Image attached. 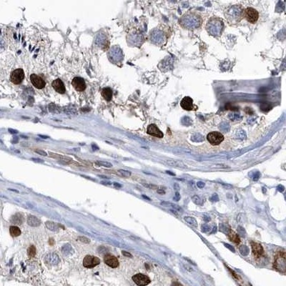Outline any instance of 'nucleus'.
I'll use <instances>...</instances> for the list:
<instances>
[{"instance_id":"obj_49","label":"nucleus","mask_w":286,"mask_h":286,"mask_svg":"<svg viewBox=\"0 0 286 286\" xmlns=\"http://www.w3.org/2000/svg\"><path fill=\"white\" fill-rule=\"evenodd\" d=\"M114 185L115 186V187H121V186H122L121 185L119 184V183H114Z\"/></svg>"},{"instance_id":"obj_23","label":"nucleus","mask_w":286,"mask_h":286,"mask_svg":"<svg viewBox=\"0 0 286 286\" xmlns=\"http://www.w3.org/2000/svg\"><path fill=\"white\" fill-rule=\"evenodd\" d=\"M10 232L12 237H18L21 235V230L17 226H11Z\"/></svg>"},{"instance_id":"obj_39","label":"nucleus","mask_w":286,"mask_h":286,"mask_svg":"<svg viewBox=\"0 0 286 286\" xmlns=\"http://www.w3.org/2000/svg\"><path fill=\"white\" fill-rule=\"evenodd\" d=\"M180 199V195L179 194L178 192H175V197L174 198V200H175V201H179Z\"/></svg>"},{"instance_id":"obj_3","label":"nucleus","mask_w":286,"mask_h":286,"mask_svg":"<svg viewBox=\"0 0 286 286\" xmlns=\"http://www.w3.org/2000/svg\"><path fill=\"white\" fill-rule=\"evenodd\" d=\"M225 24L220 18L212 17L205 25V30L211 36L220 37L224 31Z\"/></svg>"},{"instance_id":"obj_36","label":"nucleus","mask_w":286,"mask_h":286,"mask_svg":"<svg viewBox=\"0 0 286 286\" xmlns=\"http://www.w3.org/2000/svg\"><path fill=\"white\" fill-rule=\"evenodd\" d=\"M35 152H36L37 153L41 154V155H43V156H47V152H44V150H35Z\"/></svg>"},{"instance_id":"obj_28","label":"nucleus","mask_w":286,"mask_h":286,"mask_svg":"<svg viewBox=\"0 0 286 286\" xmlns=\"http://www.w3.org/2000/svg\"><path fill=\"white\" fill-rule=\"evenodd\" d=\"M95 164L99 165V166H103L105 167H112V165L111 163H109V162H105V161H96Z\"/></svg>"},{"instance_id":"obj_11","label":"nucleus","mask_w":286,"mask_h":286,"mask_svg":"<svg viewBox=\"0 0 286 286\" xmlns=\"http://www.w3.org/2000/svg\"><path fill=\"white\" fill-rule=\"evenodd\" d=\"M30 80L32 84L37 89H42L45 86V82L42 78H41L37 74H32L30 76Z\"/></svg>"},{"instance_id":"obj_31","label":"nucleus","mask_w":286,"mask_h":286,"mask_svg":"<svg viewBox=\"0 0 286 286\" xmlns=\"http://www.w3.org/2000/svg\"><path fill=\"white\" fill-rule=\"evenodd\" d=\"M230 230H231V229L230 228V227H228L227 225H226L225 224L220 225V230H221L222 232H224L225 233L228 234Z\"/></svg>"},{"instance_id":"obj_9","label":"nucleus","mask_w":286,"mask_h":286,"mask_svg":"<svg viewBox=\"0 0 286 286\" xmlns=\"http://www.w3.org/2000/svg\"><path fill=\"white\" fill-rule=\"evenodd\" d=\"M132 280L139 286H145L150 283V278L147 275L142 274V273L134 275V276H132Z\"/></svg>"},{"instance_id":"obj_30","label":"nucleus","mask_w":286,"mask_h":286,"mask_svg":"<svg viewBox=\"0 0 286 286\" xmlns=\"http://www.w3.org/2000/svg\"><path fill=\"white\" fill-rule=\"evenodd\" d=\"M118 173L122 177H130L131 176V172L130 171L125 170H119Z\"/></svg>"},{"instance_id":"obj_46","label":"nucleus","mask_w":286,"mask_h":286,"mask_svg":"<svg viewBox=\"0 0 286 286\" xmlns=\"http://www.w3.org/2000/svg\"><path fill=\"white\" fill-rule=\"evenodd\" d=\"M157 192L159 194H165V190H157Z\"/></svg>"},{"instance_id":"obj_22","label":"nucleus","mask_w":286,"mask_h":286,"mask_svg":"<svg viewBox=\"0 0 286 286\" xmlns=\"http://www.w3.org/2000/svg\"><path fill=\"white\" fill-rule=\"evenodd\" d=\"M228 238H230V240L232 242L236 243V244H238V243L241 242V239H240L239 236L235 232L232 231V230H230V232H229Z\"/></svg>"},{"instance_id":"obj_4","label":"nucleus","mask_w":286,"mask_h":286,"mask_svg":"<svg viewBox=\"0 0 286 286\" xmlns=\"http://www.w3.org/2000/svg\"><path fill=\"white\" fill-rule=\"evenodd\" d=\"M244 17L248 22L255 24L259 19V13L253 7H247L244 10Z\"/></svg>"},{"instance_id":"obj_2","label":"nucleus","mask_w":286,"mask_h":286,"mask_svg":"<svg viewBox=\"0 0 286 286\" xmlns=\"http://www.w3.org/2000/svg\"><path fill=\"white\" fill-rule=\"evenodd\" d=\"M244 10L242 5H232L225 10V16L227 22L231 24H237L241 22L244 18Z\"/></svg>"},{"instance_id":"obj_27","label":"nucleus","mask_w":286,"mask_h":286,"mask_svg":"<svg viewBox=\"0 0 286 286\" xmlns=\"http://www.w3.org/2000/svg\"><path fill=\"white\" fill-rule=\"evenodd\" d=\"M27 254L30 258H33L36 255V247L34 245H31L27 250Z\"/></svg>"},{"instance_id":"obj_40","label":"nucleus","mask_w":286,"mask_h":286,"mask_svg":"<svg viewBox=\"0 0 286 286\" xmlns=\"http://www.w3.org/2000/svg\"><path fill=\"white\" fill-rule=\"evenodd\" d=\"M278 190L279 191V192H283L284 190H285V187H284V186H283L282 185H280L278 186Z\"/></svg>"},{"instance_id":"obj_14","label":"nucleus","mask_w":286,"mask_h":286,"mask_svg":"<svg viewBox=\"0 0 286 286\" xmlns=\"http://www.w3.org/2000/svg\"><path fill=\"white\" fill-rule=\"evenodd\" d=\"M104 261H105V264L108 265V266L112 268H116L118 267L119 265V261L116 257L112 255H106L104 258Z\"/></svg>"},{"instance_id":"obj_15","label":"nucleus","mask_w":286,"mask_h":286,"mask_svg":"<svg viewBox=\"0 0 286 286\" xmlns=\"http://www.w3.org/2000/svg\"><path fill=\"white\" fill-rule=\"evenodd\" d=\"M52 85L53 88L57 92L59 93V94H64L65 93V85H64L63 82L60 79H55L52 82Z\"/></svg>"},{"instance_id":"obj_47","label":"nucleus","mask_w":286,"mask_h":286,"mask_svg":"<svg viewBox=\"0 0 286 286\" xmlns=\"http://www.w3.org/2000/svg\"><path fill=\"white\" fill-rule=\"evenodd\" d=\"M32 160H34V161H37V162H40V163H42L43 162V160H40V159H35V158H33V159H32Z\"/></svg>"},{"instance_id":"obj_34","label":"nucleus","mask_w":286,"mask_h":286,"mask_svg":"<svg viewBox=\"0 0 286 286\" xmlns=\"http://www.w3.org/2000/svg\"><path fill=\"white\" fill-rule=\"evenodd\" d=\"M78 240H79L80 242H82L84 243H90V240L88 239V238H86V237H84V236L79 237V238H78Z\"/></svg>"},{"instance_id":"obj_25","label":"nucleus","mask_w":286,"mask_h":286,"mask_svg":"<svg viewBox=\"0 0 286 286\" xmlns=\"http://www.w3.org/2000/svg\"><path fill=\"white\" fill-rule=\"evenodd\" d=\"M162 205H164L165 207H172V208L176 210H180L182 211L181 207L180 206L174 204V203H171L170 202H162L161 203Z\"/></svg>"},{"instance_id":"obj_7","label":"nucleus","mask_w":286,"mask_h":286,"mask_svg":"<svg viewBox=\"0 0 286 286\" xmlns=\"http://www.w3.org/2000/svg\"><path fill=\"white\" fill-rule=\"evenodd\" d=\"M24 78V72L22 69L19 68L14 70L10 75V80L14 85H19Z\"/></svg>"},{"instance_id":"obj_16","label":"nucleus","mask_w":286,"mask_h":286,"mask_svg":"<svg viewBox=\"0 0 286 286\" xmlns=\"http://www.w3.org/2000/svg\"><path fill=\"white\" fill-rule=\"evenodd\" d=\"M44 261H45L46 263L52 265H55L59 263V261H60L59 256L54 253L47 254L44 258Z\"/></svg>"},{"instance_id":"obj_42","label":"nucleus","mask_w":286,"mask_h":286,"mask_svg":"<svg viewBox=\"0 0 286 286\" xmlns=\"http://www.w3.org/2000/svg\"><path fill=\"white\" fill-rule=\"evenodd\" d=\"M174 188H175V190H176V192H178L180 189V185H179L177 183H175V184H174Z\"/></svg>"},{"instance_id":"obj_48","label":"nucleus","mask_w":286,"mask_h":286,"mask_svg":"<svg viewBox=\"0 0 286 286\" xmlns=\"http://www.w3.org/2000/svg\"><path fill=\"white\" fill-rule=\"evenodd\" d=\"M49 243H50V245H54V240L52 239V238H51V239H50V241H49Z\"/></svg>"},{"instance_id":"obj_8","label":"nucleus","mask_w":286,"mask_h":286,"mask_svg":"<svg viewBox=\"0 0 286 286\" xmlns=\"http://www.w3.org/2000/svg\"><path fill=\"white\" fill-rule=\"evenodd\" d=\"M100 263V260L97 257L92 255H87L84 258L83 265L87 268H92Z\"/></svg>"},{"instance_id":"obj_13","label":"nucleus","mask_w":286,"mask_h":286,"mask_svg":"<svg viewBox=\"0 0 286 286\" xmlns=\"http://www.w3.org/2000/svg\"><path fill=\"white\" fill-rule=\"evenodd\" d=\"M180 106L183 109L187 110V111H191V110H195V106L193 105V100L190 97H185L180 102Z\"/></svg>"},{"instance_id":"obj_5","label":"nucleus","mask_w":286,"mask_h":286,"mask_svg":"<svg viewBox=\"0 0 286 286\" xmlns=\"http://www.w3.org/2000/svg\"><path fill=\"white\" fill-rule=\"evenodd\" d=\"M207 140L211 145H218L224 140V136L221 132L218 131L210 132L207 135Z\"/></svg>"},{"instance_id":"obj_18","label":"nucleus","mask_w":286,"mask_h":286,"mask_svg":"<svg viewBox=\"0 0 286 286\" xmlns=\"http://www.w3.org/2000/svg\"><path fill=\"white\" fill-rule=\"evenodd\" d=\"M27 223L29 225L32 226V227H37L41 224V220L37 217L30 215L27 218Z\"/></svg>"},{"instance_id":"obj_38","label":"nucleus","mask_w":286,"mask_h":286,"mask_svg":"<svg viewBox=\"0 0 286 286\" xmlns=\"http://www.w3.org/2000/svg\"><path fill=\"white\" fill-rule=\"evenodd\" d=\"M205 184L203 182H201V181H199V182H198V183H197V186H198L199 188H203L205 187Z\"/></svg>"},{"instance_id":"obj_35","label":"nucleus","mask_w":286,"mask_h":286,"mask_svg":"<svg viewBox=\"0 0 286 286\" xmlns=\"http://www.w3.org/2000/svg\"><path fill=\"white\" fill-rule=\"evenodd\" d=\"M210 201L212 202H218V200H219V198H218V195L215 193L212 195V197L210 198Z\"/></svg>"},{"instance_id":"obj_43","label":"nucleus","mask_w":286,"mask_h":286,"mask_svg":"<svg viewBox=\"0 0 286 286\" xmlns=\"http://www.w3.org/2000/svg\"><path fill=\"white\" fill-rule=\"evenodd\" d=\"M122 254H123L125 256H127V257H132V255L131 254H130L128 252H126V251H122Z\"/></svg>"},{"instance_id":"obj_20","label":"nucleus","mask_w":286,"mask_h":286,"mask_svg":"<svg viewBox=\"0 0 286 286\" xmlns=\"http://www.w3.org/2000/svg\"><path fill=\"white\" fill-rule=\"evenodd\" d=\"M11 222L15 225H22L24 222V217L22 216V214L16 213L12 217Z\"/></svg>"},{"instance_id":"obj_1","label":"nucleus","mask_w":286,"mask_h":286,"mask_svg":"<svg viewBox=\"0 0 286 286\" xmlns=\"http://www.w3.org/2000/svg\"><path fill=\"white\" fill-rule=\"evenodd\" d=\"M203 19L198 13L190 12L180 17L179 22L180 26L185 30H194L200 28L203 24Z\"/></svg>"},{"instance_id":"obj_24","label":"nucleus","mask_w":286,"mask_h":286,"mask_svg":"<svg viewBox=\"0 0 286 286\" xmlns=\"http://www.w3.org/2000/svg\"><path fill=\"white\" fill-rule=\"evenodd\" d=\"M184 220L186 223H187L188 224L190 225L194 226V227H198V222H197V220L194 218L186 216L184 218Z\"/></svg>"},{"instance_id":"obj_45","label":"nucleus","mask_w":286,"mask_h":286,"mask_svg":"<svg viewBox=\"0 0 286 286\" xmlns=\"http://www.w3.org/2000/svg\"><path fill=\"white\" fill-rule=\"evenodd\" d=\"M204 220L206 222H209L210 220V218L209 216H205L204 217Z\"/></svg>"},{"instance_id":"obj_6","label":"nucleus","mask_w":286,"mask_h":286,"mask_svg":"<svg viewBox=\"0 0 286 286\" xmlns=\"http://www.w3.org/2000/svg\"><path fill=\"white\" fill-rule=\"evenodd\" d=\"M274 267L278 269L279 271H283L285 270V252L278 253V255L275 256Z\"/></svg>"},{"instance_id":"obj_51","label":"nucleus","mask_w":286,"mask_h":286,"mask_svg":"<svg viewBox=\"0 0 286 286\" xmlns=\"http://www.w3.org/2000/svg\"><path fill=\"white\" fill-rule=\"evenodd\" d=\"M102 184H109V185H111V183H110V182H102Z\"/></svg>"},{"instance_id":"obj_12","label":"nucleus","mask_w":286,"mask_h":286,"mask_svg":"<svg viewBox=\"0 0 286 286\" xmlns=\"http://www.w3.org/2000/svg\"><path fill=\"white\" fill-rule=\"evenodd\" d=\"M147 133L150 135H152L153 137H158V138H162L163 137V133L162 131L157 127V125L154 124H151L147 128Z\"/></svg>"},{"instance_id":"obj_44","label":"nucleus","mask_w":286,"mask_h":286,"mask_svg":"<svg viewBox=\"0 0 286 286\" xmlns=\"http://www.w3.org/2000/svg\"><path fill=\"white\" fill-rule=\"evenodd\" d=\"M172 286H183L180 283L178 282H174L172 284Z\"/></svg>"},{"instance_id":"obj_29","label":"nucleus","mask_w":286,"mask_h":286,"mask_svg":"<svg viewBox=\"0 0 286 286\" xmlns=\"http://www.w3.org/2000/svg\"><path fill=\"white\" fill-rule=\"evenodd\" d=\"M239 250L240 252H241V253L243 255H244V256L248 255L249 252H250V250H249L248 247L245 245H242L241 247H240Z\"/></svg>"},{"instance_id":"obj_32","label":"nucleus","mask_w":286,"mask_h":286,"mask_svg":"<svg viewBox=\"0 0 286 286\" xmlns=\"http://www.w3.org/2000/svg\"><path fill=\"white\" fill-rule=\"evenodd\" d=\"M192 200L195 204L196 205H200L201 204V199H200V197L198 195H193L192 197Z\"/></svg>"},{"instance_id":"obj_37","label":"nucleus","mask_w":286,"mask_h":286,"mask_svg":"<svg viewBox=\"0 0 286 286\" xmlns=\"http://www.w3.org/2000/svg\"><path fill=\"white\" fill-rule=\"evenodd\" d=\"M225 247H227V249H229V250H231L232 252H233V253H235V249H234V247H232V246L230 245L226 244V243H225Z\"/></svg>"},{"instance_id":"obj_52","label":"nucleus","mask_w":286,"mask_h":286,"mask_svg":"<svg viewBox=\"0 0 286 286\" xmlns=\"http://www.w3.org/2000/svg\"><path fill=\"white\" fill-rule=\"evenodd\" d=\"M143 198L147 199V200H150V199L149 198H147V197H146V195H143Z\"/></svg>"},{"instance_id":"obj_19","label":"nucleus","mask_w":286,"mask_h":286,"mask_svg":"<svg viewBox=\"0 0 286 286\" xmlns=\"http://www.w3.org/2000/svg\"><path fill=\"white\" fill-rule=\"evenodd\" d=\"M101 94H102V97L106 101H110L112 99V91L109 88H104L102 90Z\"/></svg>"},{"instance_id":"obj_10","label":"nucleus","mask_w":286,"mask_h":286,"mask_svg":"<svg viewBox=\"0 0 286 286\" xmlns=\"http://www.w3.org/2000/svg\"><path fill=\"white\" fill-rule=\"evenodd\" d=\"M72 85L77 92H82L86 88L85 80L81 77H74L72 81Z\"/></svg>"},{"instance_id":"obj_50","label":"nucleus","mask_w":286,"mask_h":286,"mask_svg":"<svg viewBox=\"0 0 286 286\" xmlns=\"http://www.w3.org/2000/svg\"><path fill=\"white\" fill-rule=\"evenodd\" d=\"M166 172H167V173L170 174V175H175V174L172 173V172H170V171H167Z\"/></svg>"},{"instance_id":"obj_41","label":"nucleus","mask_w":286,"mask_h":286,"mask_svg":"<svg viewBox=\"0 0 286 286\" xmlns=\"http://www.w3.org/2000/svg\"><path fill=\"white\" fill-rule=\"evenodd\" d=\"M260 176H261V175H260L259 172H257V173L255 174V176L253 177V180H255V181H257V180H258L260 178Z\"/></svg>"},{"instance_id":"obj_33","label":"nucleus","mask_w":286,"mask_h":286,"mask_svg":"<svg viewBox=\"0 0 286 286\" xmlns=\"http://www.w3.org/2000/svg\"><path fill=\"white\" fill-rule=\"evenodd\" d=\"M202 230L203 232H208L211 230V227L208 225H202Z\"/></svg>"},{"instance_id":"obj_21","label":"nucleus","mask_w":286,"mask_h":286,"mask_svg":"<svg viewBox=\"0 0 286 286\" xmlns=\"http://www.w3.org/2000/svg\"><path fill=\"white\" fill-rule=\"evenodd\" d=\"M168 165L172 167H177L180 168H187V167L183 163L180 161H176V160H167L166 162Z\"/></svg>"},{"instance_id":"obj_26","label":"nucleus","mask_w":286,"mask_h":286,"mask_svg":"<svg viewBox=\"0 0 286 286\" xmlns=\"http://www.w3.org/2000/svg\"><path fill=\"white\" fill-rule=\"evenodd\" d=\"M45 225L46 226H47V228L50 229V230H52V231H56V230L58 229V225L55 224V223H53V222L47 221L46 222Z\"/></svg>"},{"instance_id":"obj_17","label":"nucleus","mask_w":286,"mask_h":286,"mask_svg":"<svg viewBox=\"0 0 286 286\" xmlns=\"http://www.w3.org/2000/svg\"><path fill=\"white\" fill-rule=\"evenodd\" d=\"M251 246L252 250H253V252L255 257H261L263 255V246L261 244L255 242H252Z\"/></svg>"}]
</instances>
